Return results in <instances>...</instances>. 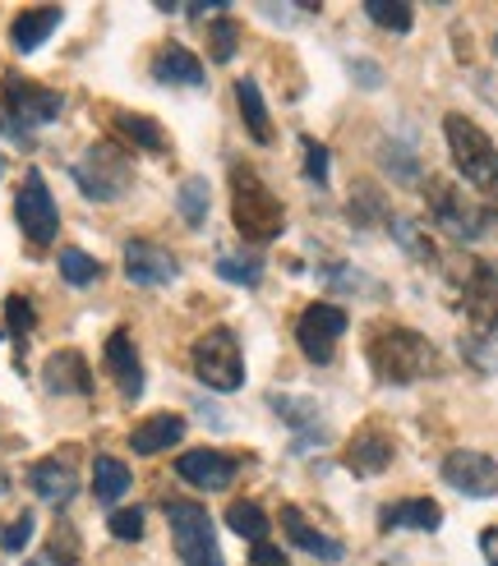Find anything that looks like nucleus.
<instances>
[{
	"instance_id": "f257e3e1",
	"label": "nucleus",
	"mask_w": 498,
	"mask_h": 566,
	"mask_svg": "<svg viewBox=\"0 0 498 566\" xmlns=\"http://www.w3.org/2000/svg\"><path fill=\"white\" fill-rule=\"evenodd\" d=\"M365 359L383 382H397V387L421 382L438 369V350L429 346V336L397 327V323H383L365 336Z\"/></svg>"
},
{
	"instance_id": "f03ea898",
	"label": "nucleus",
	"mask_w": 498,
	"mask_h": 566,
	"mask_svg": "<svg viewBox=\"0 0 498 566\" xmlns=\"http://www.w3.org/2000/svg\"><path fill=\"white\" fill-rule=\"evenodd\" d=\"M231 221L249 244H268L287 231L282 198L259 180V171H249V166H236L231 171Z\"/></svg>"
},
{
	"instance_id": "7ed1b4c3",
	"label": "nucleus",
	"mask_w": 498,
	"mask_h": 566,
	"mask_svg": "<svg viewBox=\"0 0 498 566\" xmlns=\"http://www.w3.org/2000/svg\"><path fill=\"white\" fill-rule=\"evenodd\" d=\"M0 97H6V129L14 134L19 148H33V129L38 125H51L55 116L65 111V97L42 88V83L33 78H19V74H6V83H0Z\"/></svg>"
},
{
	"instance_id": "20e7f679",
	"label": "nucleus",
	"mask_w": 498,
	"mask_h": 566,
	"mask_svg": "<svg viewBox=\"0 0 498 566\" xmlns=\"http://www.w3.org/2000/svg\"><path fill=\"white\" fill-rule=\"evenodd\" d=\"M443 134H448L453 166L466 176V185L498 189V148H494V138L466 116H448L443 120Z\"/></svg>"
},
{
	"instance_id": "39448f33",
	"label": "nucleus",
	"mask_w": 498,
	"mask_h": 566,
	"mask_svg": "<svg viewBox=\"0 0 498 566\" xmlns=\"http://www.w3.org/2000/svg\"><path fill=\"white\" fill-rule=\"evenodd\" d=\"M129 180H134V166H129L125 148L111 144V138L93 144L74 161V185H79L83 198H93V203H111V198H121L129 189Z\"/></svg>"
},
{
	"instance_id": "423d86ee",
	"label": "nucleus",
	"mask_w": 498,
	"mask_h": 566,
	"mask_svg": "<svg viewBox=\"0 0 498 566\" xmlns=\"http://www.w3.org/2000/svg\"><path fill=\"white\" fill-rule=\"evenodd\" d=\"M166 525H172V539H176V553H180L185 566H221L208 506L172 497V502H166Z\"/></svg>"
},
{
	"instance_id": "0eeeda50",
	"label": "nucleus",
	"mask_w": 498,
	"mask_h": 566,
	"mask_svg": "<svg viewBox=\"0 0 498 566\" xmlns=\"http://www.w3.org/2000/svg\"><path fill=\"white\" fill-rule=\"evenodd\" d=\"M194 378L212 391H236L245 382V359H240V342L231 327H212L194 342Z\"/></svg>"
},
{
	"instance_id": "6e6552de",
	"label": "nucleus",
	"mask_w": 498,
	"mask_h": 566,
	"mask_svg": "<svg viewBox=\"0 0 498 566\" xmlns=\"http://www.w3.org/2000/svg\"><path fill=\"white\" fill-rule=\"evenodd\" d=\"M425 198H429V217H434L453 240H480V231H485V208L470 203V198L461 193V185H453V180L438 176V180H429Z\"/></svg>"
},
{
	"instance_id": "1a4fd4ad",
	"label": "nucleus",
	"mask_w": 498,
	"mask_h": 566,
	"mask_svg": "<svg viewBox=\"0 0 498 566\" xmlns=\"http://www.w3.org/2000/svg\"><path fill=\"white\" fill-rule=\"evenodd\" d=\"M346 308H338V304H310L300 314V323H295V342H300V350L310 355L314 364H332V355H338V342L346 336Z\"/></svg>"
},
{
	"instance_id": "9d476101",
	"label": "nucleus",
	"mask_w": 498,
	"mask_h": 566,
	"mask_svg": "<svg viewBox=\"0 0 498 566\" xmlns=\"http://www.w3.org/2000/svg\"><path fill=\"white\" fill-rule=\"evenodd\" d=\"M14 217L23 226V235L33 240L38 249H46L55 240V231H61V212H55V198L46 189V180L38 171H28L23 176V189L14 198Z\"/></svg>"
},
{
	"instance_id": "9b49d317",
	"label": "nucleus",
	"mask_w": 498,
	"mask_h": 566,
	"mask_svg": "<svg viewBox=\"0 0 498 566\" xmlns=\"http://www.w3.org/2000/svg\"><path fill=\"white\" fill-rule=\"evenodd\" d=\"M461 308H466V323L476 336L498 332V272L489 263H470L466 268V286H461Z\"/></svg>"
},
{
	"instance_id": "f8f14e48",
	"label": "nucleus",
	"mask_w": 498,
	"mask_h": 566,
	"mask_svg": "<svg viewBox=\"0 0 498 566\" xmlns=\"http://www.w3.org/2000/svg\"><path fill=\"white\" fill-rule=\"evenodd\" d=\"M443 479L466 493V497H494L498 493V461L485 457V451H448L443 457Z\"/></svg>"
},
{
	"instance_id": "ddd939ff",
	"label": "nucleus",
	"mask_w": 498,
	"mask_h": 566,
	"mask_svg": "<svg viewBox=\"0 0 498 566\" xmlns=\"http://www.w3.org/2000/svg\"><path fill=\"white\" fill-rule=\"evenodd\" d=\"M176 474L185 479L189 489H204V493H221L236 484L240 474V461L227 457V451H212V447H194L176 461Z\"/></svg>"
},
{
	"instance_id": "4468645a",
	"label": "nucleus",
	"mask_w": 498,
	"mask_h": 566,
	"mask_svg": "<svg viewBox=\"0 0 498 566\" xmlns=\"http://www.w3.org/2000/svg\"><path fill=\"white\" fill-rule=\"evenodd\" d=\"M125 276L134 281V286L157 291V286H172V281L180 276V263L153 240H129L125 244Z\"/></svg>"
},
{
	"instance_id": "2eb2a0df",
	"label": "nucleus",
	"mask_w": 498,
	"mask_h": 566,
	"mask_svg": "<svg viewBox=\"0 0 498 566\" xmlns=\"http://www.w3.org/2000/svg\"><path fill=\"white\" fill-rule=\"evenodd\" d=\"M106 374H111V382L121 387L125 401H138V396H144V364H138L134 336L125 327L106 336Z\"/></svg>"
},
{
	"instance_id": "dca6fc26",
	"label": "nucleus",
	"mask_w": 498,
	"mask_h": 566,
	"mask_svg": "<svg viewBox=\"0 0 498 566\" xmlns=\"http://www.w3.org/2000/svg\"><path fill=\"white\" fill-rule=\"evenodd\" d=\"M268 406L295 429V451H310V447H323V442H328V423H323V415H319L314 401L277 391V396H268Z\"/></svg>"
},
{
	"instance_id": "f3484780",
	"label": "nucleus",
	"mask_w": 498,
	"mask_h": 566,
	"mask_svg": "<svg viewBox=\"0 0 498 566\" xmlns=\"http://www.w3.org/2000/svg\"><path fill=\"white\" fill-rule=\"evenodd\" d=\"M393 451H397L393 433H383L378 423H365V429L346 442V465L355 474H383L387 465H393Z\"/></svg>"
},
{
	"instance_id": "a211bd4d",
	"label": "nucleus",
	"mask_w": 498,
	"mask_h": 566,
	"mask_svg": "<svg viewBox=\"0 0 498 566\" xmlns=\"http://www.w3.org/2000/svg\"><path fill=\"white\" fill-rule=\"evenodd\" d=\"M42 382L51 396H93V374H89V359L79 350H55L42 369Z\"/></svg>"
},
{
	"instance_id": "6ab92c4d",
	"label": "nucleus",
	"mask_w": 498,
	"mask_h": 566,
	"mask_svg": "<svg viewBox=\"0 0 498 566\" xmlns=\"http://www.w3.org/2000/svg\"><path fill=\"white\" fill-rule=\"evenodd\" d=\"M28 489H33L42 502H51V506H65L79 493V474L70 470V461L46 457V461H38L33 470H28Z\"/></svg>"
},
{
	"instance_id": "aec40b11",
	"label": "nucleus",
	"mask_w": 498,
	"mask_h": 566,
	"mask_svg": "<svg viewBox=\"0 0 498 566\" xmlns=\"http://www.w3.org/2000/svg\"><path fill=\"white\" fill-rule=\"evenodd\" d=\"M153 78L157 83H180V88H204L208 83V70L199 65V55L185 51L180 42H166L153 61Z\"/></svg>"
},
{
	"instance_id": "412c9836",
	"label": "nucleus",
	"mask_w": 498,
	"mask_h": 566,
	"mask_svg": "<svg viewBox=\"0 0 498 566\" xmlns=\"http://www.w3.org/2000/svg\"><path fill=\"white\" fill-rule=\"evenodd\" d=\"M443 525V506L434 497H402L387 502L378 512V530H438Z\"/></svg>"
},
{
	"instance_id": "4be33fe9",
	"label": "nucleus",
	"mask_w": 498,
	"mask_h": 566,
	"mask_svg": "<svg viewBox=\"0 0 498 566\" xmlns=\"http://www.w3.org/2000/svg\"><path fill=\"white\" fill-rule=\"evenodd\" d=\"M180 438H185V419L172 415V410H162V415H148L144 423H134L129 447H134V457H157V451L176 447Z\"/></svg>"
},
{
	"instance_id": "5701e85b",
	"label": "nucleus",
	"mask_w": 498,
	"mask_h": 566,
	"mask_svg": "<svg viewBox=\"0 0 498 566\" xmlns=\"http://www.w3.org/2000/svg\"><path fill=\"white\" fill-rule=\"evenodd\" d=\"M282 530H287V539H291L295 548L314 553V557H323V562H342V557H346V548H342L338 539H328L323 530H314L310 521H304L300 506H282Z\"/></svg>"
},
{
	"instance_id": "b1692460",
	"label": "nucleus",
	"mask_w": 498,
	"mask_h": 566,
	"mask_svg": "<svg viewBox=\"0 0 498 566\" xmlns=\"http://www.w3.org/2000/svg\"><path fill=\"white\" fill-rule=\"evenodd\" d=\"M55 28H61V10L55 6H38V10H23L14 23H10V42L19 51H38Z\"/></svg>"
},
{
	"instance_id": "393cba45",
	"label": "nucleus",
	"mask_w": 498,
	"mask_h": 566,
	"mask_svg": "<svg viewBox=\"0 0 498 566\" xmlns=\"http://www.w3.org/2000/svg\"><path fill=\"white\" fill-rule=\"evenodd\" d=\"M387 231H393V240L411 253L415 263H438V244H434L429 226L421 217H387Z\"/></svg>"
},
{
	"instance_id": "a878e982",
	"label": "nucleus",
	"mask_w": 498,
	"mask_h": 566,
	"mask_svg": "<svg viewBox=\"0 0 498 566\" xmlns=\"http://www.w3.org/2000/svg\"><path fill=\"white\" fill-rule=\"evenodd\" d=\"M111 129H116L125 144L144 148V153H166V129H162L157 120H148V116H134V111H116V116H111Z\"/></svg>"
},
{
	"instance_id": "bb28decb",
	"label": "nucleus",
	"mask_w": 498,
	"mask_h": 566,
	"mask_svg": "<svg viewBox=\"0 0 498 566\" xmlns=\"http://www.w3.org/2000/svg\"><path fill=\"white\" fill-rule=\"evenodd\" d=\"M236 102H240V116H245L249 138L268 148V144H272V120H268V106H263V97H259V83H255V78H240V83H236Z\"/></svg>"
},
{
	"instance_id": "cd10ccee",
	"label": "nucleus",
	"mask_w": 498,
	"mask_h": 566,
	"mask_svg": "<svg viewBox=\"0 0 498 566\" xmlns=\"http://www.w3.org/2000/svg\"><path fill=\"white\" fill-rule=\"evenodd\" d=\"M129 493V470L116 457H97L93 465V497L97 502H121Z\"/></svg>"
},
{
	"instance_id": "c85d7f7f",
	"label": "nucleus",
	"mask_w": 498,
	"mask_h": 566,
	"mask_svg": "<svg viewBox=\"0 0 498 566\" xmlns=\"http://www.w3.org/2000/svg\"><path fill=\"white\" fill-rule=\"evenodd\" d=\"M83 548H79V530L70 521H55L46 534V562L51 566H79Z\"/></svg>"
},
{
	"instance_id": "c756f323",
	"label": "nucleus",
	"mask_w": 498,
	"mask_h": 566,
	"mask_svg": "<svg viewBox=\"0 0 498 566\" xmlns=\"http://www.w3.org/2000/svg\"><path fill=\"white\" fill-rule=\"evenodd\" d=\"M176 203H180V221L199 231V226L208 221V180L204 176H189L180 185V193H176Z\"/></svg>"
},
{
	"instance_id": "7c9ffc66",
	"label": "nucleus",
	"mask_w": 498,
	"mask_h": 566,
	"mask_svg": "<svg viewBox=\"0 0 498 566\" xmlns=\"http://www.w3.org/2000/svg\"><path fill=\"white\" fill-rule=\"evenodd\" d=\"M227 525H231L236 534H245V539H255V544L268 539V516H263L259 502H236V506H227Z\"/></svg>"
},
{
	"instance_id": "2f4dec72",
	"label": "nucleus",
	"mask_w": 498,
	"mask_h": 566,
	"mask_svg": "<svg viewBox=\"0 0 498 566\" xmlns=\"http://www.w3.org/2000/svg\"><path fill=\"white\" fill-rule=\"evenodd\" d=\"M365 14L378 28H387V33H411V19H415L406 0H365Z\"/></svg>"
},
{
	"instance_id": "473e14b6",
	"label": "nucleus",
	"mask_w": 498,
	"mask_h": 566,
	"mask_svg": "<svg viewBox=\"0 0 498 566\" xmlns=\"http://www.w3.org/2000/svg\"><path fill=\"white\" fill-rule=\"evenodd\" d=\"M204 33H208V55H212L217 65H227L231 55H236V42H240V28H236V19L217 14V19L204 28Z\"/></svg>"
},
{
	"instance_id": "72a5a7b5",
	"label": "nucleus",
	"mask_w": 498,
	"mask_h": 566,
	"mask_svg": "<svg viewBox=\"0 0 498 566\" xmlns=\"http://www.w3.org/2000/svg\"><path fill=\"white\" fill-rule=\"evenodd\" d=\"M61 276L70 281V286H93V281L102 276V263L89 259L83 249H61Z\"/></svg>"
},
{
	"instance_id": "f704fd0d",
	"label": "nucleus",
	"mask_w": 498,
	"mask_h": 566,
	"mask_svg": "<svg viewBox=\"0 0 498 566\" xmlns=\"http://www.w3.org/2000/svg\"><path fill=\"white\" fill-rule=\"evenodd\" d=\"M383 212H387V208H383V193H378L374 185L351 189V221H360V226H378V221H387Z\"/></svg>"
},
{
	"instance_id": "c9c22d12",
	"label": "nucleus",
	"mask_w": 498,
	"mask_h": 566,
	"mask_svg": "<svg viewBox=\"0 0 498 566\" xmlns=\"http://www.w3.org/2000/svg\"><path fill=\"white\" fill-rule=\"evenodd\" d=\"M217 276L231 281V286H259L263 281V263L249 253V259H217Z\"/></svg>"
},
{
	"instance_id": "e433bc0d",
	"label": "nucleus",
	"mask_w": 498,
	"mask_h": 566,
	"mask_svg": "<svg viewBox=\"0 0 498 566\" xmlns=\"http://www.w3.org/2000/svg\"><path fill=\"white\" fill-rule=\"evenodd\" d=\"M33 323H38L33 304H28L23 295H10V300H6V327H10L14 342H28V332H33Z\"/></svg>"
},
{
	"instance_id": "4c0bfd02",
	"label": "nucleus",
	"mask_w": 498,
	"mask_h": 566,
	"mask_svg": "<svg viewBox=\"0 0 498 566\" xmlns=\"http://www.w3.org/2000/svg\"><path fill=\"white\" fill-rule=\"evenodd\" d=\"M378 161H383L387 171H393L402 185H415V176H421V166H415V157H411V153H402L397 144H383V148H378Z\"/></svg>"
},
{
	"instance_id": "58836bf2",
	"label": "nucleus",
	"mask_w": 498,
	"mask_h": 566,
	"mask_svg": "<svg viewBox=\"0 0 498 566\" xmlns=\"http://www.w3.org/2000/svg\"><path fill=\"white\" fill-rule=\"evenodd\" d=\"M111 534L134 544L138 534H144V506H121V512H111Z\"/></svg>"
},
{
	"instance_id": "ea45409f",
	"label": "nucleus",
	"mask_w": 498,
	"mask_h": 566,
	"mask_svg": "<svg viewBox=\"0 0 498 566\" xmlns=\"http://www.w3.org/2000/svg\"><path fill=\"white\" fill-rule=\"evenodd\" d=\"M300 148H304V180L328 185V148L319 138H300Z\"/></svg>"
},
{
	"instance_id": "a19ab883",
	"label": "nucleus",
	"mask_w": 498,
	"mask_h": 566,
	"mask_svg": "<svg viewBox=\"0 0 498 566\" xmlns=\"http://www.w3.org/2000/svg\"><path fill=\"white\" fill-rule=\"evenodd\" d=\"M28 539H33V512H19L6 530H0V548L6 553H23Z\"/></svg>"
},
{
	"instance_id": "79ce46f5",
	"label": "nucleus",
	"mask_w": 498,
	"mask_h": 566,
	"mask_svg": "<svg viewBox=\"0 0 498 566\" xmlns=\"http://www.w3.org/2000/svg\"><path fill=\"white\" fill-rule=\"evenodd\" d=\"M249 562H255V566H287L282 548H272V544H255V548H249Z\"/></svg>"
},
{
	"instance_id": "37998d69",
	"label": "nucleus",
	"mask_w": 498,
	"mask_h": 566,
	"mask_svg": "<svg viewBox=\"0 0 498 566\" xmlns=\"http://www.w3.org/2000/svg\"><path fill=\"white\" fill-rule=\"evenodd\" d=\"M480 553H485V562H489V566H498V525L480 530Z\"/></svg>"
},
{
	"instance_id": "c03bdc74",
	"label": "nucleus",
	"mask_w": 498,
	"mask_h": 566,
	"mask_svg": "<svg viewBox=\"0 0 498 566\" xmlns=\"http://www.w3.org/2000/svg\"><path fill=\"white\" fill-rule=\"evenodd\" d=\"M6 493H10V474H6V470H0V497H6Z\"/></svg>"
},
{
	"instance_id": "a18cd8bd",
	"label": "nucleus",
	"mask_w": 498,
	"mask_h": 566,
	"mask_svg": "<svg viewBox=\"0 0 498 566\" xmlns=\"http://www.w3.org/2000/svg\"><path fill=\"white\" fill-rule=\"evenodd\" d=\"M28 566H51V562H46V557H38V562H28Z\"/></svg>"
},
{
	"instance_id": "49530a36",
	"label": "nucleus",
	"mask_w": 498,
	"mask_h": 566,
	"mask_svg": "<svg viewBox=\"0 0 498 566\" xmlns=\"http://www.w3.org/2000/svg\"><path fill=\"white\" fill-rule=\"evenodd\" d=\"M494 221H498V198H494Z\"/></svg>"
},
{
	"instance_id": "de8ad7c7",
	"label": "nucleus",
	"mask_w": 498,
	"mask_h": 566,
	"mask_svg": "<svg viewBox=\"0 0 498 566\" xmlns=\"http://www.w3.org/2000/svg\"><path fill=\"white\" fill-rule=\"evenodd\" d=\"M494 51H498V33H494Z\"/></svg>"
},
{
	"instance_id": "09e8293b",
	"label": "nucleus",
	"mask_w": 498,
	"mask_h": 566,
	"mask_svg": "<svg viewBox=\"0 0 498 566\" xmlns=\"http://www.w3.org/2000/svg\"><path fill=\"white\" fill-rule=\"evenodd\" d=\"M0 171H6V161H0Z\"/></svg>"
},
{
	"instance_id": "8fccbe9b",
	"label": "nucleus",
	"mask_w": 498,
	"mask_h": 566,
	"mask_svg": "<svg viewBox=\"0 0 498 566\" xmlns=\"http://www.w3.org/2000/svg\"><path fill=\"white\" fill-rule=\"evenodd\" d=\"M0 129H6V120H0Z\"/></svg>"
}]
</instances>
